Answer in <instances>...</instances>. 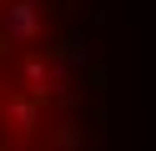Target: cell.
<instances>
[{"label": "cell", "instance_id": "6da1fadb", "mask_svg": "<svg viewBox=\"0 0 156 151\" xmlns=\"http://www.w3.org/2000/svg\"><path fill=\"white\" fill-rule=\"evenodd\" d=\"M96 101L86 0H0V151H101Z\"/></svg>", "mask_w": 156, "mask_h": 151}]
</instances>
